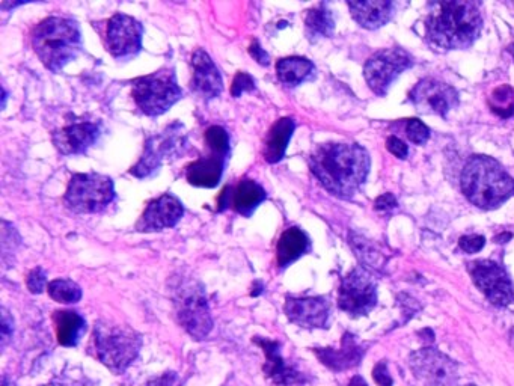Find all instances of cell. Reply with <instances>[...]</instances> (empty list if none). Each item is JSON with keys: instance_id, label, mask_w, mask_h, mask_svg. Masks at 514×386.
Returning <instances> with one entry per match:
<instances>
[{"instance_id": "cell-1", "label": "cell", "mask_w": 514, "mask_h": 386, "mask_svg": "<svg viewBox=\"0 0 514 386\" xmlns=\"http://www.w3.org/2000/svg\"><path fill=\"white\" fill-rule=\"evenodd\" d=\"M310 166L326 190L349 200L367 180L370 156L361 145L323 144L311 154Z\"/></svg>"}, {"instance_id": "cell-2", "label": "cell", "mask_w": 514, "mask_h": 386, "mask_svg": "<svg viewBox=\"0 0 514 386\" xmlns=\"http://www.w3.org/2000/svg\"><path fill=\"white\" fill-rule=\"evenodd\" d=\"M483 28L480 10L472 2H438L430 5L426 35L430 44L442 50L468 49Z\"/></svg>"}, {"instance_id": "cell-3", "label": "cell", "mask_w": 514, "mask_h": 386, "mask_svg": "<svg viewBox=\"0 0 514 386\" xmlns=\"http://www.w3.org/2000/svg\"><path fill=\"white\" fill-rule=\"evenodd\" d=\"M462 190L474 206L493 210L514 195V180L492 157L474 156L462 174Z\"/></svg>"}, {"instance_id": "cell-4", "label": "cell", "mask_w": 514, "mask_h": 386, "mask_svg": "<svg viewBox=\"0 0 514 386\" xmlns=\"http://www.w3.org/2000/svg\"><path fill=\"white\" fill-rule=\"evenodd\" d=\"M169 288L178 323L184 331L198 341L209 337L213 319L204 285L192 275L178 272L172 276Z\"/></svg>"}, {"instance_id": "cell-5", "label": "cell", "mask_w": 514, "mask_h": 386, "mask_svg": "<svg viewBox=\"0 0 514 386\" xmlns=\"http://www.w3.org/2000/svg\"><path fill=\"white\" fill-rule=\"evenodd\" d=\"M32 44L44 67L58 73L77 58L82 50V37L73 20L50 17L37 26Z\"/></svg>"}, {"instance_id": "cell-6", "label": "cell", "mask_w": 514, "mask_h": 386, "mask_svg": "<svg viewBox=\"0 0 514 386\" xmlns=\"http://www.w3.org/2000/svg\"><path fill=\"white\" fill-rule=\"evenodd\" d=\"M91 347L101 364L121 374L138 358L142 337L129 326L98 322L92 332Z\"/></svg>"}, {"instance_id": "cell-7", "label": "cell", "mask_w": 514, "mask_h": 386, "mask_svg": "<svg viewBox=\"0 0 514 386\" xmlns=\"http://www.w3.org/2000/svg\"><path fill=\"white\" fill-rule=\"evenodd\" d=\"M132 95L136 105L145 115L157 117L171 109L183 97V91L178 86L174 70L163 68L136 79L133 82Z\"/></svg>"}, {"instance_id": "cell-8", "label": "cell", "mask_w": 514, "mask_h": 386, "mask_svg": "<svg viewBox=\"0 0 514 386\" xmlns=\"http://www.w3.org/2000/svg\"><path fill=\"white\" fill-rule=\"evenodd\" d=\"M115 200L114 181L101 174H76L68 183L65 206L74 213H98Z\"/></svg>"}, {"instance_id": "cell-9", "label": "cell", "mask_w": 514, "mask_h": 386, "mask_svg": "<svg viewBox=\"0 0 514 386\" xmlns=\"http://www.w3.org/2000/svg\"><path fill=\"white\" fill-rule=\"evenodd\" d=\"M186 147V133L180 124H172L165 132L148 139L144 156L141 157L132 174L138 178L150 177L159 171L162 163L169 157L178 156Z\"/></svg>"}, {"instance_id": "cell-10", "label": "cell", "mask_w": 514, "mask_h": 386, "mask_svg": "<svg viewBox=\"0 0 514 386\" xmlns=\"http://www.w3.org/2000/svg\"><path fill=\"white\" fill-rule=\"evenodd\" d=\"M377 304V287L365 269H355L344 276L338 292V307L350 316H365Z\"/></svg>"}, {"instance_id": "cell-11", "label": "cell", "mask_w": 514, "mask_h": 386, "mask_svg": "<svg viewBox=\"0 0 514 386\" xmlns=\"http://www.w3.org/2000/svg\"><path fill=\"white\" fill-rule=\"evenodd\" d=\"M412 64H414V58L404 50H380V52L374 53L365 64V80L377 95H385L392 82L403 71L412 67Z\"/></svg>"}, {"instance_id": "cell-12", "label": "cell", "mask_w": 514, "mask_h": 386, "mask_svg": "<svg viewBox=\"0 0 514 386\" xmlns=\"http://www.w3.org/2000/svg\"><path fill=\"white\" fill-rule=\"evenodd\" d=\"M474 284L481 293L496 307H507L514 302V285L507 272L499 264L489 260H478L469 263Z\"/></svg>"}, {"instance_id": "cell-13", "label": "cell", "mask_w": 514, "mask_h": 386, "mask_svg": "<svg viewBox=\"0 0 514 386\" xmlns=\"http://www.w3.org/2000/svg\"><path fill=\"white\" fill-rule=\"evenodd\" d=\"M410 102L418 112L447 117L459 105V94L453 86L436 79H423L410 91Z\"/></svg>"}, {"instance_id": "cell-14", "label": "cell", "mask_w": 514, "mask_h": 386, "mask_svg": "<svg viewBox=\"0 0 514 386\" xmlns=\"http://www.w3.org/2000/svg\"><path fill=\"white\" fill-rule=\"evenodd\" d=\"M410 367L415 377L426 386H456L457 365L436 349H423L410 356Z\"/></svg>"}, {"instance_id": "cell-15", "label": "cell", "mask_w": 514, "mask_h": 386, "mask_svg": "<svg viewBox=\"0 0 514 386\" xmlns=\"http://www.w3.org/2000/svg\"><path fill=\"white\" fill-rule=\"evenodd\" d=\"M144 28L138 20L126 14H115L108 26L109 52L115 58H130L142 49Z\"/></svg>"}, {"instance_id": "cell-16", "label": "cell", "mask_w": 514, "mask_h": 386, "mask_svg": "<svg viewBox=\"0 0 514 386\" xmlns=\"http://www.w3.org/2000/svg\"><path fill=\"white\" fill-rule=\"evenodd\" d=\"M284 310L291 323L305 329L326 328L331 317V305L319 296H287Z\"/></svg>"}, {"instance_id": "cell-17", "label": "cell", "mask_w": 514, "mask_h": 386, "mask_svg": "<svg viewBox=\"0 0 514 386\" xmlns=\"http://www.w3.org/2000/svg\"><path fill=\"white\" fill-rule=\"evenodd\" d=\"M183 204L171 193H165L157 200L151 201L145 209L144 215L136 224V230L141 233H153L165 228H172L183 218Z\"/></svg>"}, {"instance_id": "cell-18", "label": "cell", "mask_w": 514, "mask_h": 386, "mask_svg": "<svg viewBox=\"0 0 514 386\" xmlns=\"http://www.w3.org/2000/svg\"><path fill=\"white\" fill-rule=\"evenodd\" d=\"M254 343L263 349L264 355H266V364H264L263 370L275 385L293 386L305 382V376L282 358L281 344L260 337L255 338Z\"/></svg>"}, {"instance_id": "cell-19", "label": "cell", "mask_w": 514, "mask_h": 386, "mask_svg": "<svg viewBox=\"0 0 514 386\" xmlns=\"http://www.w3.org/2000/svg\"><path fill=\"white\" fill-rule=\"evenodd\" d=\"M100 136V126L95 123H74L53 133V144L64 156L86 153Z\"/></svg>"}, {"instance_id": "cell-20", "label": "cell", "mask_w": 514, "mask_h": 386, "mask_svg": "<svg viewBox=\"0 0 514 386\" xmlns=\"http://www.w3.org/2000/svg\"><path fill=\"white\" fill-rule=\"evenodd\" d=\"M192 89L204 99L212 100L219 97L224 89L221 73L209 53L198 49L192 56Z\"/></svg>"}, {"instance_id": "cell-21", "label": "cell", "mask_w": 514, "mask_h": 386, "mask_svg": "<svg viewBox=\"0 0 514 386\" xmlns=\"http://www.w3.org/2000/svg\"><path fill=\"white\" fill-rule=\"evenodd\" d=\"M317 358L334 371L349 370L356 367L364 356V349L356 343L355 337L346 334L340 349H317Z\"/></svg>"}, {"instance_id": "cell-22", "label": "cell", "mask_w": 514, "mask_h": 386, "mask_svg": "<svg viewBox=\"0 0 514 386\" xmlns=\"http://www.w3.org/2000/svg\"><path fill=\"white\" fill-rule=\"evenodd\" d=\"M227 157L212 153L209 157H202L187 166L186 178L192 186L212 189L221 181L224 174Z\"/></svg>"}, {"instance_id": "cell-23", "label": "cell", "mask_w": 514, "mask_h": 386, "mask_svg": "<svg viewBox=\"0 0 514 386\" xmlns=\"http://www.w3.org/2000/svg\"><path fill=\"white\" fill-rule=\"evenodd\" d=\"M353 19L365 29L382 28L391 20L394 5L388 0H368V2H349Z\"/></svg>"}, {"instance_id": "cell-24", "label": "cell", "mask_w": 514, "mask_h": 386, "mask_svg": "<svg viewBox=\"0 0 514 386\" xmlns=\"http://www.w3.org/2000/svg\"><path fill=\"white\" fill-rule=\"evenodd\" d=\"M230 192V187H228ZM230 198H228V206H233V209L242 216H249L257 210V207L266 200L267 193L257 181L245 180L240 181L234 189H231Z\"/></svg>"}, {"instance_id": "cell-25", "label": "cell", "mask_w": 514, "mask_h": 386, "mask_svg": "<svg viewBox=\"0 0 514 386\" xmlns=\"http://www.w3.org/2000/svg\"><path fill=\"white\" fill-rule=\"evenodd\" d=\"M310 249V239L303 233L300 228H288L282 233L279 239L278 246H276V257H278V266L281 269L293 264L294 261L299 260L302 255H305Z\"/></svg>"}, {"instance_id": "cell-26", "label": "cell", "mask_w": 514, "mask_h": 386, "mask_svg": "<svg viewBox=\"0 0 514 386\" xmlns=\"http://www.w3.org/2000/svg\"><path fill=\"white\" fill-rule=\"evenodd\" d=\"M296 123L293 118H282L273 124L272 129L267 135L266 145H264V159L269 163L281 162L282 157L287 151L288 142L293 136Z\"/></svg>"}, {"instance_id": "cell-27", "label": "cell", "mask_w": 514, "mask_h": 386, "mask_svg": "<svg viewBox=\"0 0 514 386\" xmlns=\"http://www.w3.org/2000/svg\"><path fill=\"white\" fill-rule=\"evenodd\" d=\"M58 343L65 347H74L86 331V322L74 311H56L53 316Z\"/></svg>"}, {"instance_id": "cell-28", "label": "cell", "mask_w": 514, "mask_h": 386, "mask_svg": "<svg viewBox=\"0 0 514 386\" xmlns=\"http://www.w3.org/2000/svg\"><path fill=\"white\" fill-rule=\"evenodd\" d=\"M314 64L310 59L300 58V56H291L284 58L276 64V76L279 82L285 86H297L300 83L311 79L314 74Z\"/></svg>"}, {"instance_id": "cell-29", "label": "cell", "mask_w": 514, "mask_h": 386, "mask_svg": "<svg viewBox=\"0 0 514 386\" xmlns=\"http://www.w3.org/2000/svg\"><path fill=\"white\" fill-rule=\"evenodd\" d=\"M306 35L311 41L329 38L334 34L335 19L328 5L320 4L308 11L305 19Z\"/></svg>"}, {"instance_id": "cell-30", "label": "cell", "mask_w": 514, "mask_h": 386, "mask_svg": "<svg viewBox=\"0 0 514 386\" xmlns=\"http://www.w3.org/2000/svg\"><path fill=\"white\" fill-rule=\"evenodd\" d=\"M47 290H49L50 298L59 304H76L82 299V288L71 279H55L50 282Z\"/></svg>"}, {"instance_id": "cell-31", "label": "cell", "mask_w": 514, "mask_h": 386, "mask_svg": "<svg viewBox=\"0 0 514 386\" xmlns=\"http://www.w3.org/2000/svg\"><path fill=\"white\" fill-rule=\"evenodd\" d=\"M490 109L498 117L510 118L514 114V91L510 86H499L489 100Z\"/></svg>"}, {"instance_id": "cell-32", "label": "cell", "mask_w": 514, "mask_h": 386, "mask_svg": "<svg viewBox=\"0 0 514 386\" xmlns=\"http://www.w3.org/2000/svg\"><path fill=\"white\" fill-rule=\"evenodd\" d=\"M350 245H352L356 257H358L365 266L377 267L376 264L380 263L379 251L374 249L370 240L364 239V237L358 236V234H352V236H350Z\"/></svg>"}, {"instance_id": "cell-33", "label": "cell", "mask_w": 514, "mask_h": 386, "mask_svg": "<svg viewBox=\"0 0 514 386\" xmlns=\"http://www.w3.org/2000/svg\"><path fill=\"white\" fill-rule=\"evenodd\" d=\"M205 142L209 145L210 151L219 156L227 157L230 153V136L227 130L221 126H212L205 132Z\"/></svg>"}, {"instance_id": "cell-34", "label": "cell", "mask_w": 514, "mask_h": 386, "mask_svg": "<svg viewBox=\"0 0 514 386\" xmlns=\"http://www.w3.org/2000/svg\"><path fill=\"white\" fill-rule=\"evenodd\" d=\"M407 138L414 144L423 145L429 141L430 130L426 124L421 123L420 120H410L406 127Z\"/></svg>"}, {"instance_id": "cell-35", "label": "cell", "mask_w": 514, "mask_h": 386, "mask_svg": "<svg viewBox=\"0 0 514 386\" xmlns=\"http://www.w3.org/2000/svg\"><path fill=\"white\" fill-rule=\"evenodd\" d=\"M26 284H28L29 292L34 293V295H40V293L44 292V288L49 287V284H47V273L41 267H37V269L29 273Z\"/></svg>"}, {"instance_id": "cell-36", "label": "cell", "mask_w": 514, "mask_h": 386, "mask_svg": "<svg viewBox=\"0 0 514 386\" xmlns=\"http://www.w3.org/2000/svg\"><path fill=\"white\" fill-rule=\"evenodd\" d=\"M255 80L254 77L249 76L248 73H237L236 79L233 82V88H231V94L233 97H240L245 92L254 91Z\"/></svg>"}, {"instance_id": "cell-37", "label": "cell", "mask_w": 514, "mask_h": 386, "mask_svg": "<svg viewBox=\"0 0 514 386\" xmlns=\"http://www.w3.org/2000/svg\"><path fill=\"white\" fill-rule=\"evenodd\" d=\"M484 243H486V239L483 236L471 234V236H465L460 239V248L466 254H477V252L484 248Z\"/></svg>"}, {"instance_id": "cell-38", "label": "cell", "mask_w": 514, "mask_h": 386, "mask_svg": "<svg viewBox=\"0 0 514 386\" xmlns=\"http://www.w3.org/2000/svg\"><path fill=\"white\" fill-rule=\"evenodd\" d=\"M14 332V320L13 317L10 316L5 308H2V347L7 346L10 343L11 337H13Z\"/></svg>"}, {"instance_id": "cell-39", "label": "cell", "mask_w": 514, "mask_h": 386, "mask_svg": "<svg viewBox=\"0 0 514 386\" xmlns=\"http://www.w3.org/2000/svg\"><path fill=\"white\" fill-rule=\"evenodd\" d=\"M43 386H97L88 379H77V377L61 376L53 379L52 382Z\"/></svg>"}, {"instance_id": "cell-40", "label": "cell", "mask_w": 514, "mask_h": 386, "mask_svg": "<svg viewBox=\"0 0 514 386\" xmlns=\"http://www.w3.org/2000/svg\"><path fill=\"white\" fill-rule=\"evenodd\" d=\"M397 206V200L392 193H385L382 197L377 198L376 203H374V209L380 213L392 212V210L397 209Z\"/></svg>"}, {"instance_id": "cell-41", "label": "cell", "mask_w": 514, "mask_h": 386, "mask_svg": "<svg viewBox=\"0 0 514 386\" xmlns=\"http://www.w3.org/2000/svg\"><path fill=\"white\" fill-rule=\"evenodd\" d=\"M386 148H388L389 153L394 154L398 159H406L407 153H409L407 145L401 139L395 138V136L386 141Z\"/></svg>"}, {"instance_id": "cell-42", "label": "cell", "mask_w": 514, "mask_h": 386, "mask_svg": "<svg viewBox=\"0 0 514 386\" xmlns=\"http://www.w3.org/2000/svg\"><path fill=\"white\" fill-rule=\"evenodd\" d=\"M374 380H376L377 385L380 386H392V377L389 376L388 365L386 362H379L374 368L373 371Z\"/></svg>"}, {"instance_id": "cell-43", "label": "cell", "mask_w": 514, "mask_h": 386, "mask_svg": "<svg viewBox=\"0 0 514 386\" xmlns=\"http://www.w3.org/2000/svg\"><path fill=\"white\" fill-rule=\"evenodd\" d=\"M144 386H180V377L175 373H165L156 379H151Z\"/></svg>"}, {"instance_id": "cell-44", "label": "cell", "mask_w": 514, "mask_h": 386, "mask_svg": "<svg viewBox=\"0 0 514 386\" xmlns=\"http://www.w3.org/2000/svg\"><path fill=\"white\" fill-rule=\"evenodd\" d=\"M249 53H251L252 58H254L258 64L269 65V55L261 49L260 43H258L257 40H255L254 43L251 44V47H249Z\"/></svg>"}, {"instance_id": "cell-45", "label": "cell", "mask_w": 514, "mask_h": 386, "mask_svg": "<svg viewBox=\"0 0 514 386\" xmlns=\"http://www.w3.org/2000/svg\"><path fill=\"white\" fill-rule=\"evenodd\" d=\"M349 386H368V383L365 382L364 377L355 376L350 380Z\"/></svg>"}, {"instance_id": "cell-46", "label": "cell", "mask_w": 514, "mask_h": 386, "mask_svg": "<svg viewBox=\"0 0 514 386\" xmlns=\"http://www.w3.org/2000/svg\"><path fill=\"white\" fill-rule=\"evenodd\" d=\"M2 386H17L13 380L8 379L7 376L2 377Z\"/></svg>"}, {"instance_id": "cell-47", "label": "cell", "mask_w": 514, "mask_h": 386, "mask_svg": "<svg viewBox=\"0 0 514 386\" xmlns=\"http://www.w3.org/2000/svg\"><path fill=\"white\" fill-rule=\"evenodd\" d=\"M511 55H513V58H514V43H513V46H511Z\"/></svg>"}]
</instances>
